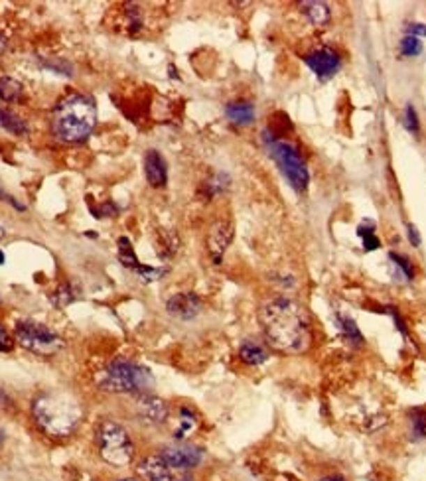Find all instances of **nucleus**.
I'll return each instance as SVG.
<instances>
[{
	"instance_id": "nucleus-1",
	"label": "nucleus",
	"mask_w": 426,
	"mask_h": 481,
	"mask_svg": "<svg viewBox=\"0 0 426 481\" xmlns=\"http://www.w3.org/2000/svg\"><path fill=\"white\" fill-rule=\"evenodd\" d=\"M266 344L282 353H302L310 347V318L304 306L288 296L266 300L259 310Z\"/></svg>"
},
{
	"instance_id": "nucleus-2",
	"label": "nucleus",
	"mask_w": 426,
	"mask_h": 481,
	"mask_svg": "<svg viewBox=\"0 0 426 481\" xmlns=\"http://www.w3.org/2000/svg\"><path fill=\"white\" fill-rule=\"evenodd\" d=\"M32 418L40 432L50 438H68L79 426L81 406L70 392L47 390L32 401Z\"/></svg>"
},
{
	"instance_id": "nucleus-3",
	"label": "nucleus",
	"mask_w": 426,
	"mask_h": 481,
	"mask_svg": "<svg viewBox=\"0 0 426 481\" xmlns=\"http://www.w3.org/2000/svg\"><path fill=\"white\" fill-rule=\"evenodd\" d=\"M97 125V107L89 95L71 93L63 97L52 115V132L59 142H83Z\"/></svg>"
},
{
	"instance_id": "nucleus-4",
	"label": "nucleus",
	"mask_w": 426,
	"mask_h": 481,
	"mask_svg": "<svg viewBox=\"0 0 426 481\" xmlns=\"http://www.w3.org/2000/svg\"><path fill=\"white\" fill-rule=\"evenodd\" d=\"M99 389L107 392H125V395H142L149 392L154 385V377L146 367L130 361L127 357H116L109 361L97 377Z\"/></svg>"
},
{
	"instance_id": "nucleus-5",
	"label": "nucleus",
	"mask_w": 426,
	"mask_h": 481,
	"mask_svg": "<svg viewBox=\"0 0 426 481\" xmlns=\"http://www.w3.org/2000/svg\"><path fill=\"white\" fill-rule=\"evenodd\" d=\"M95 442L99 456L113 468H125L135 459V444L123 424L116 420H103L97 428Z\"/></svg>"
},
{
	"instance_id": "nucleus-6",
	"label": "nucleus",
	"mask_w": 426,
	"mask_h": 481,
	"mask_svg": "<svg viewBox=\"0 0 426 481\" xmlns=\"http://www.w3.org/2000/svg\"><path fill=\"white\" fill-rule=\"evenodd\" d=\"M14 339L36 356L50 357L63 349V339L50 326L36 320H20L14 326Z\"/></svg>"
},
{
	"instance_id": "nucleus-7",
	"label": "nucleus",
	"mask_w": 426,
	"mask_h": 481,
	"mask_svg": "<svg viewBox=\"0 0 426 481\" xmlns=\"http://www.w3.org/2000/svg\"><path fill=\"white\" fill-rule=\"evenodd\" d=\"M266 144H268L271 156L275 158V162L278 164L280 172L284 174L288 183H290L298 194L306 192V188H308V183H310V174H308L306 162L302 160L298 150L294 148L290 142H287V140H277V138L266 140Z\"/></svg>"
},
{
	"instance_id": "nucleus-8",
	"label": "nucleus",
	"mask_w": 426,
	"mask_h": 481,
	"mask_svg": "<svg viewBox=\"0 0 426 481\" xmlns=\"http://www.w3.org/2000/svg\"><path fill=\"white\" fill-rule=\"evenodd\" d=\"M137 475L140 481H194L192 473L174 470L158 456H144L137 464Z\"/></svg>"
},
{
	"instance_id": "nucleus-9",
	"label": "nucleus",
	"mask_w": 426,
	"mask_h": 481,
	"mask_svg": "<svg viewBox=\"0 0 426 481\" xmlns=\"http://www.w3.org/2000/svg\"><path fill=\"white\" fill-rule=\"evenodd\" d=\"M160 458L174 470L192 471L201 464L204 450L199 446H194V444L178 442V444H172V446L162 448Z\"/></svg>"
},
{
	"instance_id": "nucleus-10",
	"label": "nucleus",
	"mask_w": 426,
	"mask_h": 481,
	"mask_svg": "<svg viewBox=\"0 0 426 481\" xmlns=\"http://www.w3.org/2000/svg\"><path fill=\"white\" fill-rule=\"evenodd\" d=\"M135 409H137V416L140 418V422L149 424V426H160L170 416V409H168L166 401H162L150 392L137 395Z\"/></svg>"
},
{
	"instance_id": "nucleus-11",
	"label": "nucleus",
	"mask_w": 426,
	"mask_h": 481,
	"mask_svg": "<svg viewBox=\"0 0 426 481\" xmlns=\"http://www.w3.org/2000/svg\"><path fill=\"white\" fill-rule=\"evenodd\" d=\"M304 61H306V66H308L320 79L332 77L335 71L340 69V63H342L340 56L335 54L332 47H318V49H314L312 54H308V56L304 58Z\"/></svg>"
},
{
	"instance_id": "nucleus-12",
	"label": "nucleus",
	"mask_w": 426,
	"mask_h": 481,
	"mask_svg": "<svg viewBox=\"0 0 426 481\" xmlns=\"http://www.w3.org/2000/svg\"><path fill=\"white\" fill-rule=\"evenodd\" d=\"M168 314L178 320H194L201 312V300L194 292H178L166 302Z\"/></svg>"
},
{
	"instance_id": "nucleus-13",
	"label": "nucleus",
	"mask_w": 426,
	"mask_h": 481,
	"mask_svg": "<svg viewBox=\"0 0 426 481\" xmlns=\"http://www.w3.org/2000/svg\"><path fill=\"white\" fill-rule=\"evenodd\" d=\"M233 240V225L229 221H218L211 225V229L208 233V251L213 259V263L219 264L223 254L227 251V247Z\"/></svg>"
},
{
	"instance_id": "nucleus-14",
	"label": "nucleus",
	"mask_w": 426,
	"mask_h": 481,
	"mask_svg": "<svg viewBox=\"0 0 426 481\" xmlns=\"http://www.w3.org/2000/svg\"><path fill=\"white\" fill-rule=\"evenodd\" d=\"M144 174L152 188H164L168 182V164L158 150H149L144 154Z\"/></svg>"
},
{
	"instance_id": "nucleus-15",
	"label": "nucleus",
	"mask_w": 426,
	"mask_h": 481,
	"mask_svg": "<svg viewBox=\"0 0 426 481\" xmlns=\"http://www.w3.org/2000/svg\"><path fill=\"white\" fill-rule=\"evenodd\" d=\"M225 115L233 125L247 126L254 121V107L249 101H235V103L227 105Z\"/></svg>"
},
{
	"instance_id": "nucleus-16",
	"label": "nucleus",
	"mask_w": 426,
	"mask_h": 481,
	"mask_svg": "<svg viewBox=\"0 0 426 481\" xmlns=\"http://www.w3.org/2000/svg\"><path fill=\"white\" fill-rule=\"evenodd\" d=\"M239 357H241L243 363L257 367L265 363L266 359H268V353H266V349L261 344L247 339V342H243L241 347H239Z\"/></svg>"
},
{
	"instance_id": "nucleus-17",
	"label": "nucleus",
	"mask_w": 426,
	"mask_h": 481,
	"mask_svg": "<svg viewBox=\"0 0 426 481\" xmlns=\"http://www.w3.org/2000/svg\"><path fill=\"white\" fill-rule=\"evenodd\" d=\"M335 321H337V328H340L342 335L346 337L347 344H351L353 347L363 345V335H361L359 328L356 326V321L351 320L349 316H342V314H337V316H335Z\"/></svg>"
},
{
	"instance_id": "nucleus-18",
	"label": "nucleus",
	"mask_w": 426,
	"mask_h": 481,
	"mask_svg": "<svg viewBox=\"0 0 426 481\" xmlns=\"http://www.w3.org/2000/svg\"><path fill=\"white\" fill-rule=\"evenodd\" d=\"M0 126L4 130L12 132V135H16V137L28 135V125H26L22 116H18L12 111H6V109H0Z\"/></svg>"
},
{
	"instance_id": "nucleus-19",
	"label": "nucleus",
	"mask_w": 426,
	"mask_h": 481,
	"mask_svg": "<svg viewBox=\"0 0 426 481\" xmlns=\"http://www.w3.org/2000/svg\"><path fill=\"white\" fill-rule=\"evenodd\" d=\"M300 8L314 26H324L330 22V8L324 2H302Z\"/></svg>"
},
{
	"instance_id": "nucleus-20",
	"label": "nucleus",
	"mask_w": 426,
	"mask_h": 481,
	"mask_svg": "<svg viewBox=\"0 0 426 481\" xmlns=\"http://www.w3.org/2000/svg\"><path fill=\"white\" fill-rule=\"evenodd\" d=\"M116 247H119V261H121V264L137 273L142 264H140V261L137 259V254H135L132 243H130L127 237H121V239L116 240Z\"/></svg>"
},
{
	"instance_id": "nucleus-21",
	"label": "nucleus",
	"mask_w": 426,
	"mask_h": 481,
	"mask_svg": "<svg viewBox=\"0 0 426 481\" xmlns=\"http://www.w3.org/2000/svg\"><path fill=\"white\" fill-rule=\"evenodd\" d=\"M20 95H22V83L20 81L8 77V75L0 77V99L2 101L14 103V101L20 99Z\"/></svg>"
},
{
	"instance_id": "nucleus-22",
	"label": "nucleus",
	"mask_w": 426,
	"mask_h": 481,
	"mask_svg": "<svg viewBox=\"0 0 426 481\" xmlns=\"http://www.w3.org/2000/svg\"><path fill=\"white\" fill-rule=\"evenodd\" d=\"M75 296H77V294H75V288H73L71 282H61V284H58V288L50 294V298H52L56 308H66V306H70L71 302L75 300Z\"/></svg>"
},
{
	"instance_id": "nucleus-23",
	"label": "nucleus",
	"mask_w": 426,
	"mask_h": 481,
	"mask_svg": "<svg viewBox=\"0 0 426 481\" xmlns=\"http://www.w3.org/2000/svg\"><path fill=\"white\" fill-rule=\"evenodd\" d=\"M197 424V418L196 414L192 413L190 409H185V406H182L180 409V420H178V430H176V440H184L185 434H190L194 428H196Z\"/></svg>"
},
{
	"instance_id": "nucleus-24",
	"label": "nucleus",
	"mask_w": 426,
	"mask_h": 481,
	"mask_svg": "<svg viewBox=\"0 0 426 481\" xmlns=\"http://www.w3.org/2000/svg\"><path fill=\"white\" fill-rule=\"evenodd\" d=\"M411 432L415 440L426 438V411L425 409H413L411 411Z\"/></svg>"
},
{
	"instance_id": "nucleus-25",
	"label": "nucleus",
	"mask_w": 426,
	"mask_h": 481,
	"mask_svg": "<svg viewBox=\"0 0 426 481\" xmlns=\"http://www.w3.org/2000/svg\"><path fill=\"white\" fill-rule=\"evenodd\" d=\"M420 52H423V42H420L418 38H415V36H406V38H403V42H401V54H403V56H406V58H415Z\"/></svg>"
},
{
	"instance_id": "nucleus-26",
	"label": "nucleus",
	"mask_w": 426,
	"mask_h": 481,
	"mask_svg": "<svg viewBox=\"0 0 426 481\" xmlns=\"http://www.w3.org/2000/svg\"><path fill=\"white\" fill-rule=\"evenodd\" d=\"M389 259H391L393 264L401 270V275H403L406 280H413V278H415L413 264H411V261H409L406 257H403V254H397V252H391V254H389Z\"/></svg>"
},
{
	"instance_id": "nucleus-27",
	"label": "nucleus",
	"mask_w": 426,
	"mask_h": 481,
	"mask_svg": "<svg viewBox=\"0 0 426 481\" xmlns=\"http://www.w3.org/2000/svg\"><path fill=\"white\" fill-rule=\"evenodd\" d=\"M89 209H91V213L97 219L111 217V215H115L116 211H119V207H116L113 201H105L101 206H95L93 201H89Z\"/></svg>"
},
{
	"instance_id": "nucleus-28",
	"label": "nucleus",
	"mask_w": 426,
	"mask_h": 481,
	"mask_svg": "<svg viewBox=\"0 0 426 481\" xmlns=\"http://www.w3.org/2000/svg\"><path fill=\"white\" fill-rule=\"evenodd\" d=\"M357 233H359V237H363V247H365L367 251H375V249L379 247V239L375 237V233H373V225H371V223H369L367 229L361 225Z\"/></svg>"
},
{
	"instance_id": "nucleus-29",
	"label": "nucleus",
	"mask_w": 426,
	"mask_h": 481,
	"mask_svg": "<svg viewBox=\"0 0 426 481\" xmlns=\"http://www.w3.org/2000/svg\"><path fill=\"white\" fill-rule=\"evenodd\" d=\"M404 126L409 132H418V116H416L413 105H406V109H404Z\"/></svg>"
},
{
	"instance_id": "nucleus-30",
	"label": "nucleus",
	"mask_w": 426,
	"mask_h": 481,
	"mask_svg": "<svg viewBox=\"0 0 426 481\" xmlns=\"http://www.w3.org/2000/svg\"><path fill=\"white\" fill-rule=\"evenodd\" d=\"M12 347H14L12 335L6 332L4 326L0 323V351H2V353H8V351H12Z\"/></svg>"
},
{
	"instance_id": "nucleus-31",
	"label": "nucleus",
	"mask_w": 426,
	"mask_h": 481,
	"mask_svg": "<svg viewBox=\"0 0 426 481\" xmlns=\"http://www.w3.org/2000/svg\"><path fill=\"white\" fill-rule=\"evenodd\" d=\"M406 32H409V36H415V38H418V36H426V26L425 24H411V26L406 28Z\"/></svg>"
},
{
	"instance_id": "nucleus-32",
	"label": "nucleus",
	"mask_w": 426,
	"mask_h": 481,
	"mask_svg": "<svg viewBox=\"0 0 426 481\" xmlns=\"http://www.w3.org/2000/svg\"><path fill=\"white\" fill-rule=\"evenodd\" d=\"M409 239L413 243V247H420V233L415 225H409Z\"/></svg>"
},
{
	"instance_id": "nucleus-33",
	"label": "nucleus",
	"mask_w": 426,
	"mask_h": 481,
	"mask_svg": "<svg viewBox=\"0 0 426 481\" xmlns=\"http://www.w3.org/2000/svg\"><path fill=\"white\" fill-rule=\"evenodd\" d=\"M318 481H346V478H344V475H340V473H330V475H324V478H320Z\"/></svg>"
},
{
	"instance_id": "nucleus-34",
	"label": "nucleus",
	"mask_w": 426,
	"mask_h": 481,
	"mask_svg": "<svg viewBox=\"0 0 426 481\" xmlns=\"http://www.w3.org/2000/svg\"><path fill=\"white\" fill-rule=\"evenodd\" d=\"M4 47H6V40H4V36L0 32V54L4 52Z\"/></svg>"
},
{
	"instance_id": "nucleus-35",
	"label": "nucleus",
	"mask_w": 426,
	"mask_h": 481,
	"mask_svg": "<svg viewBox=\"0 0 426 481\" xmlns=\"http://www.w3.org/2000/svg\"><path fill=\"white\" fill-rule=\"evenodd\" d=\"M2 444H4V430L0 428V448H2Z\"/></svg>"
},
{
	"instance_id": "nucleus-36",
	"label": "nucleus",
	"mask_w": 426,
	"mask_h": 481,
	"mask_svg": "<svg viewBox=\"0 0 426 481\" xmlns=\"http://www.w3.org/2000/svg\"><path fill=\"white\" fill-rule=\"evenodd\" d=\"M4 235H6V231H4V227H0V240L4 239Z\"/></svg>"
},
{
	"instance_id": "nucleus-37",
	"label": "nucleus",
	"mask_w": 426,
	"mask_h": 481,
	"mask_svg": "<svg viewBox=\"0 0 426 481\" xmlns=\"http://www.w3.org/2000/svg\"><path fill=\"white\" fill-rule=\"evenodd\" d=\"M0 264H4V252L0 251Z\"/></svg>"
},
{
	"instance_id": "nucleus-38",
	"label": "nucleus",
	"mask_w": 426,
	"mask_h": 481,
	"mask_svg": "<svg viewBox=\"0 0 426 481\" xmlns=\"http://www.w3.org/2000/svg\"><path fill=\"white\" fill-rule=\"evenodd\" d=\"M119 481H140V480H135V478H125V480H119Z\"/></svg>"
},
{
	"instance_id": "nucleus-39",
	"label": "nucleus",
	"mask_w": 426,
	"mask_h": 481,
	"mask_svg": "<svg viewBox=\"0 0 426 481\" xmlns=\"http://www.w3.org/2000/svg\"><path fill=\"white\" fill-rule=\"evenodd\" d=\"M0 197H4V199H6V194L2 192V188H0Z\"/></svg>"
}]
</instances>
